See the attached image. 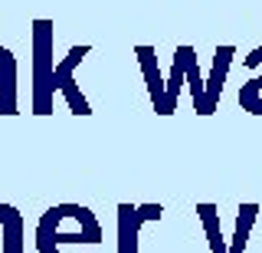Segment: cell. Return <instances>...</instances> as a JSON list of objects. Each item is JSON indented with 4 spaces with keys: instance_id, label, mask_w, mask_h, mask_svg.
Returning <instances> with one entry per match:
<instances>
[{
    "instance_id": "cell-7",
    "label": "cell",
    "mask_w": 262,
    "mask_h": 253,
    "mask_svg": "<svg viewBox=\"0 0 262 253\" xmlns=\"http://www.w3.org/2000/svg\"><path fill=\"white\" fill-rule=\"evenodd\" d=\"M259 220V204L256 201H243L236 207V220H233V233L226 237V253H246L249 233Z\"/></svg>"
},
{
    "instance_id": "cell-2",
    "label": "cell",
    "mask_w": 262,
    "mask_h": 253,
    "mask_svg": "<svg viewBox=\"0 0 262 253\" xmlns=\"http://www.w3.org/2000/svg\"><path fill=\"white\" fill-rule=\"evenodd\" d=\"M30 46H33V86H30V112L39 119L53 115V99H56V86H53V72H56V60H53V46H56V33H53V20L49 17H36L30 23Z\"/></svg>"
},
{
    "instance_id": "cell-13",
    "label": "cell",
    "mask_w": 262,
    "mask_h": 253,
    "mask_svg": "<svg viewBox=\"0 0 262 253\" xmlns=\"http://www.w3.org/2000/svg\"><path fill=\"white\" fill-rule=\"evenodd\" d=\"M239 105L249 115H262V72L256 76H249L239 89Z\"/></svg>"
},
{
    "instance_id": "cell-5",
    "label": "cell",
    "mask_w": 262,
    "mask_h": 253,
    "mask_svg": "<svg viewBox=\"0 0 262 253\" xmlns=\"http://www.w3.org/2000/svg\"><path fill=\"white\" fill-rule=\"evenodd\" d=\"M233 60H236V46L233 43H220L216 50H213L210 76L203 79V102H200V109H196V115H200V119H207V115L216 112L220 95H223V83H226V76H229Z\"/></svg>"
},
{
    "instance_id": "cell-8",
    "label": "cell",
    "mask_w": 262,
    "mask_h": 253,
    "mask_svg": "<svg viewBox=\"0 0 262 253\" xmlns=\"http://www.w3.org/2000/svg\"><path fill=\"white\" fill-rule=\"evenodd\" d=\"M16 56L0 46V115H16Z\"/></svg>"
},
{
    "instance_id": "cell-6",
    "label": "cell",
    "mask_w": 262,
    "mask_h": 253,
    "mask_svg": "<svg viewBox=\"0 0 262 253\" xmlns=\"http://www.w3.org/2000/svg\"><path fill=\"white\" fill-rule=\"evenodd\" d=\"M135 56H138V66H141V76H144V86H147V95H151L154 112H158L161 119H170L167 102H164V72L158 66V50H154L151 43H138Z\"/></svg>"
},
{
    "instance_id": "cell-10",
    "label": "cell",
    "mask_w": 262,
    "mask_h": 253,
    "mask_svg": "<svg viewBox=\"0 0 262 253\" xmlns=\"http://www.w3.org/2000/svg\"><path fill=\"white\" fill-rule=\"evenodd\" d=\"M0 227H4L0 253H23V214L13 204H0Z\"/></svg>"
},
{
    "instance_id": "cell-11",
    "label": "cell",
    "mask_w": 262,
    "mask_h": 253,
    "mask_svg": "<svg viewBox=\"0 0 262 253\" xmlns=\"http://www.w3.org/2000/svg\"><path fill=\"white\" fill-rule=\"evenodd\" d=\"M180 53V63H184V79H187V89H190V99H193V112L200 109L203 102V72H200V60H196V50L190 43H180L177 46Z\"/></svg>"
},
{
    "instance_id": "cell-12",
    "label": "cell",
    "mask_w": 262,
    "mask_h": 253,
    "mask_svg": "<svg viewBox=\"0 0 262 253\" xmlns=\"http://www.w3.org/2000/svg\"><path fill=\"white\" fill-rule=\"evenodd\" d=\"M180 89H184V63H180V53L174 50V63H170V72L164 76V102H167V112H170V115L177 112Z\"/></svg>"
},
{
    "instance_id": "cell-3",
    "label": "cell",
    "mask_w": 262,
    "mask_h": 253,
    "mask_svg": "<svg viewBox=\"0 0 262 253\" xmlns=\"http://www.w3.org/2000/svg\"><path fill=\"white\" fill-rule=\"evenodd\" d=\"M89 53H92V46H89V43L69 46V53H66L62 60L56 63V72H53L56 92H62V99H66V105H69V112H72V115H79V119H89V115H92V105H89L85 92H82L79 83H76V66L85 60Z\"/></svg>"
},
{
    "instance_id": "cell-1",
    "label": "cell",
    "mask_w": 262,
    "mask_h": 253,
    "mask_svg": "<svg viewBox=\"0 0 262 253\" xmlns=\"http://www.w3.org/2000/svg\"><path fill=\"white\" fill-rule=\"evenodd\" d=\"M102 224L85 204H53L36 220V253H102Z\"/></svg>"
},
{
    "instance_id": "cell-9",
    "label": "cell",
    "mask_w": 262,
    "mask_h": 253,
    "mask_svg": "<svg viewBox=\"0 0 262 253\" xmlns=\"http://www.w3.org/2000/svg\"><path fill=\"white\" fill-rule=\"evenodd\" d=\"M196 217L203 224V237L210 243V253H226V237H223V224H220V207L213 201H200L196 204Z\"/></svg>"
},
{
    "instance_id": "cell-4",
    "label": "cell",
    "mask_w": 262,
    "mask_h": 253,
    "mask_svg": "<svg viewBox=\"0 0 262 253\" xmlns=\"http://www.w3.org/2000/svg\"><path fill=\"white\" fill-rule=\"evenodd\" d=\"M115 214H118V247L115 253H138V233H141L144 224H158L164 217V204H128L121 201L118 207H115Z\"/></svg>"
},
{
    "instance_id": "cell-14",
    "label": "cell",
    "mask_w": 262,
    "mask_h": 253,
    "mask_svg": "<svg viewBox=\"0 0 262 253\" xmlns=\"http://www.w3.org/2000/svg\"><path fill=\"white\" fill-rule=\"evenodd\" d=\"M243 66H246V69H259V66H262V46H256V50L246 56V60H243Z\"/></svg>"
}]
</instances>
